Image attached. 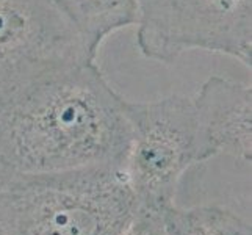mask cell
<instances>
[{
    "mask_svg": "<svg viewBox=\"0 0 252 235\" xmlns=\"http://www.w3.org/2000/svg\"><path fill=\"white\" fill-rule=\"evenodd\" d=\"M6 174H8V169L5 168V165L2 162V157H0V185H2L3 179L6 177Z\"/></svg>",
    "mask_w": 252,
    "mask_h": 235,
    "instance_id": "cell-10",
    "label": "cell"
},
{
    "mask_svg": "<svg viewBox=\"0 0 252 235\" xmlns=\"http://www.w3.org/2000/svg\"><path fill=\"white\" fill-rule=\"evenodd\" d=\"M123 235H166L161 212L138 207L135 216L128 223Z\"/></svg>",
    "mask_w": 252,
    "mask_h": 235,
    "instance_id": "cell-9",
    "label": "cell"
},
{
    "mask_svg": "<svg viewBox=\"0 0 252 235\" xmlns=\"http://www.w3.org/2000/svg\"><path fill=\"white\" fill-rule=\"evenodd\" d=\"M136 46L160 63L189 50L252 66V0H135Z\"/></svg>",
    "mask_w": 252,
    "mask_h": 235,
    "instance_id": "cell-4",
    "label": "cell"
},
{
    "mask_svg": "<svg viewBox=\"0 0 252 235\" xmlns=\"http://www.w3.org/2000/svg\"><path fill=\"white\" fill-rule=\"evenodd\" d=\"M193 99L199 165L227 155L243 163L252 160L251 85L212 75Z\"/></svg>",
    "mask_w": 252,
    "mask_h": 235,
    "instance_id": "cell-6",
    "label": "cell"
},
{
    "mask_svg": "<svg viewBox=\"0 0 252 235\" xmlns=\"http://www.w3.org/2000/svg\"><path fill=\"white\" fill-rule=\"evenodd\" d=\"M95 62L60 69L0 101V157L10 172L126 165L130 127Z\"/></svg>",
    "mask_w": 252,
    "mask_h": 235,
    "instance_id": "cell-1",
    "label": "cell"
},
{
    "mask_svg": "<svg viewBox=\"0 0 252 235\" xmlns=\"http://www.w3.org/2000/svg\"><path fill=\"white\" fill-rule=\"evenodd\" d=\"M95 57L52 0H0V101L60 69Z\"/></svg>",
    "mask_w": 252,
    "mask_h": 235,
    "instance_id": "cell-5",
    "label": "cell"
},
{
    "mask_svg": "<svg viewBox=\"0 0 252 235\" xmlns=\"http://www.w3.org/2000/svg\"><path fill=\"white\" fill-rule=\"evenodd\" d=\"M138 207L126 165L8 171L0 185V235H123Z\"/></svg>",
    "mask_w": 252,
    "mask_h": 235,
    "instance_id": "cell-2",
    "label": "cell"
},
{
    "mask_svg": "<svg viewBox=\"0 0 252 235\" xmlns=\"http://www.w3.org/2000/svg\"><path fill=\"white\" fill-rule=\"evenodd\" d=\"M83 36L93 57L115 32L135 25V0H52Z\"/></svg>",
    "mask_w": 252,
    "mask_h": 235,
    "instance_id": "cell-7",
    "label": "cell"
},
{
    "mask_svg": "<svg viewBox=\"0 0 252 235\" xmlns=\"http://www.w3.org/2000/svg\"><path fill=\"white\" fill-rule=\"evenodd\" d=\"M130 127L126 172L138 205L161 212L174 204L179 184L196 165L197 132L191 96L146 102L126 99Z\"/></svg>",
    "mask_w": 252,
    "mask_h": 235,
    "instance_id": "cell-3",
    "label": "cell"
},
{
    "mask_svg": "<svg viewBox=\"0 0 252 235\" xmlns=\"http://www.w3.org/2000/svg\"><path fill=\"white\" fill-rule=\"evenodd\" d=\"M166 235H251V226L221 205L179 207L161 210Z\"/></svg>",
    "mask_w": 252,
    "mask_h": 235,
    "instance_id": "cell-8",
    "label": "cell"
}]
</instances>
